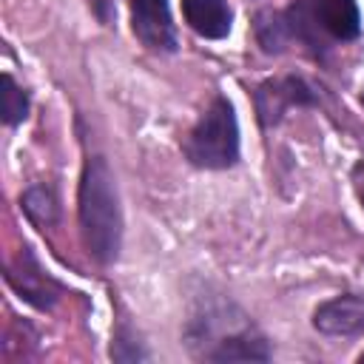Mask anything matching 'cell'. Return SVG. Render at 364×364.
<instances>
[{
	"label": "cell",
	"mask_w": 364,
	"mask_h": 364,
	"mask_svg": "<svg viewBox=\"0 0 364 364\" xmlns=\"http://www.w3.org/2000/svg\"><path fill=\"white\" fill-rule=\"evenodd\" d=\"M119 202L114 188V173L105 159L94 156L82 168L80 179V230L88 253L97 262L117 259L119 250Z\"/></svg>",
	"instance_id": "obj_1"
},
{
	"label": "cell",
	"mask_w": 364,
	"mask_h": 364,
	"mask_svg": "<svg viewBox=\"0 0 364 364\" xmlns=\"http://www.w3.org/2000/svg\"><path fill=\"white\" fill-rule=\"evenodd\" d=\"M185 154L199 168H230L239 159V128L225 97H216L199 117L185 142Z\"/></svg>",
	"instance_id": "obj_2"
},
{
	"label": "cell",
	"mask_w": 364,
	"mask_h": 364,
	"mask_svg": "<svg viewBox=\"0 0 364 364\" xmlns=\"http://www.w3.org/2000/svg\"><path fill=\"white\" fill-rule=\"evenodd\" d=\"M131 20L134 34L156 51H173L176 48V31L171 23L168 0H131Z\"/></svg>",
	"instance_id": "obj_3"
},
{
	"label": "cell",
	"mask_w": 364,
	"mask_h": 364,
	"mask_svg": "<svg viewBox=\"0 0 364 364\" xmlns=\"http://www.w3.org/2000/svg\"><path fill=\"white\" fill-rule=\"evenodd\" d=\"M9 284L20 293V299L31 301L34 307H51L54 299H57V284L40 270V264L34 262V256L28 250H23L11 264H9V273H6Z\"/></svg>",
	"instance_id": "obj_4"
},
{
	"label": "cell",
	"mask_w": 364,
	"mask_h": 364,
	"mask_svg": "<svg viewBox=\"0 0 364 364\" xmlns=\"http://www.w3.org/2000/svg\"><path fill=\"white\" fill-rule=\"evenodd\" d=\"M313 324L327 336H358L364 330V301L358 296H338L333 301H324Z\"/></svg>",
	"instance_id": "obj_5"
},
{
	"label": "cell",
	"mask_w": 364,
	"mask_h": 364,
	"mask_svg": "<svg viewBox=\"0 0 364 364\" xmlns=\"http://www.w3.org/2000/svg\"><path fill=\"white\" fill-rule=\"evenodd\" d=\"M182 11L188 26L208 40H219L230 31V9L225 0H182Z\"/></svg>",
	"instance_id": "obj_6"
},
{
	"label": "cell",
	"mask_w": 364,
	"mask_h": 364,
	"mask_svg": "<svg viewBox=\"0 0 364 364\" xmlns=\"http://www.w3.org/2000/svg\"><path fill=\"white\" fill-rule=\"evenodd\" d=\"M318 17L321 26L338 40H353L361 28L355 0H318Z\"/></svg>",
	"instance_id": "obj_7"
},
{
	"label": "cell",
	"mask_w": 364,
	"mask_h": 364,
	"mask_svg": "<svg viewBox=\"0 0 364 364\" xmlns=\"http://www.w3.org/2000/svg\"><path fill=\"white\" fill-rule=\"evenodd\" d=\"M23 210L37 225H54L57 222V196L48 185H34L23 193Z\"/></svg>",
	"instance_id": "obj_8"
},
{
	"label": "cell",
	"mask_w": 364,
	"mask_h": 364,
	"mask_svg": "<svg viewBox=\"0 0 364 364\" xmlns=\"http://www.w3.org/2000/svg\"><path fill=\"white\" fill-rule=\"evenodd\" d=\"M270 353L264 347V341H253V338H228L219 344V350H213V361H264Z\"/></svg>",
	"instance_id": "obj_9"
},
{
	"label": "cell",
	"mask_w": 364,
	"mask_h": 364,
	"mask_svg": "<svg viewBox=\"0 0 364 364\" xmlns=\"http://www.w3.org/2000/svg\"><path fill=\"white\" fill-rule=\"evenodd\" d=\"M0 111H3V119H6L9 125H17V122L26 119V114H28V100H26V94L17 88V82H14L9 74H3Z\"/></svg>",
	"instance_id": "obj_10"
},
{
	"label": "cell",
	"mask_w": 364,
	"mask_h": 364,
	"mask_svg": "<svg viewBox=\"0 0 364 364\" xmlns=\"http://www.w3.org/2000/svg\"><path fill=\"white\" fill-rule=\"evenodd\" d=\"M355 188H358V196H361V202H364V165L355 168Z\"/></svg>",
	"instance_id": "obj_11"
},
{
	"label": "cell",
	"mask_w": 364,
	"mask_h": 364,
	"mask_svg": "<svg viewBox=\"0 0 364 364\" xmlns=\"http://www.w3.org/2000/svg\"><path fill=\"white\" fill-rule=\"evenodd\" d=\"M361 364H364V355H361Z\"/></svg>",
	"instance_id": "obj_12"
}]
</instances>
